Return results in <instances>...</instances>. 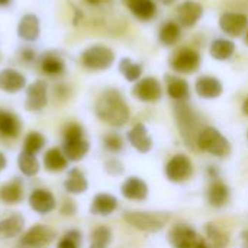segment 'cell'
Segmentation results:
<instances>
[{"label": "cell", "instance_id": "cell-23", "mask_svg": "<svg viewBox=\"0 0 248 248\" xmlns=\"http://www.w3.org/2000/svg\"><path fill=\"white\" fill-rule=\"evenodd\" d=\"M62 153L67 157L68 161H80L83 160L89 150H90V144L86 138H80V140H73V141H64L62 144Z\"/></svg>", "mask_w": 248, "mask_h": 248}, {"label": "cell", "instance_id": "cell-13", "mask_svg": "<svg viewBox=\"0 0 248 248\" xmlns=\"http://www.w3.org/2000/svg\"><path fill=\"white\" fill-rule=\"evenodd\" d=\"M46 83L42 80L32 83L26 90V109L31 112H38L46 106Z\"/></svg>", "mask_w": 248, "mask_h": 248}, {"label": "cell", "instance_id": "cell-1", "mask_svg": "<svg viewBox=\"0 0 248 248\" xmlns=\"http://www.w3.org/2000/svg\"><path fill=\"white\" fill-rule=\"evenodd\" d=\"M96 115L105 124L119 128L129 121V108L124 96L115 90H106L96 102Z\"/></svg>", "mask_w": 248, "mask_h": 248}, {"label": "cell", "instance_id": "cell-16", "mask_svg": "<svg viewBox=\"0 0 248 248\" xmlns=\"http://www.w3.org/2000/svg\"><path fill=\"white\" fill-rule=\"evenodd\" d=\"M196 93L202 97V99H217L222 94L224 87L222 83L212 76H202L196 80L195 84Z\"/></svg>", "mask_w": 248, "mask_h": 248}, {"label": "cell", "instance_id": "cell-3", "mask_svg": "<svg viewBox=\"0 0 248 248\" xmlns=\"http://www.w3.org/2000/svg\"><path fill=\"white\" fill-rule=\"evenodd\" d=\"M196 147L215 157H227L231 153L230 141L214 126H206L201 131Z\"/></svg>", "mask_w": 248, "mask_h": 248}, {"label": "cell", "instance_id": "cell-12", "mask_svg": "<svg viewBox=\"0 0 248 248\" xmlns=\"http://www.w3.org/2000/svg\"><path fill=\"white\" fill-rule=\"evenodd\" d=\"M203 16V6L193 0H186L177 7V20L179 25L185 28L195 26L199 19Z\"/></svg>", "mask_w": 248, "mask_h": 248}, {"label": "cell", "instance_id": "cell-42", "mask_svg": "<svg viewBox=\"0 0 248 248\" xmlns=\"http://www.w3.org/2000/svg\"><path fill=\"white\" fill-rule=\"evenodd\" d=\"M61 214L62 215H68V217H71V215H74L76 214V211H77V206H76V203H74V201H71V199H65L64 202H62V205H61Z\"/></svg>", "mask_w": 248, "mask_h": 248}, {"label": "cell", "instance_id": "cell-15", "mask_svg": "<svg viewBox=\"0 0 248 248\" xmlns=\"http://www.w3.org/2000/svg\"><path fill=\"white\" fill-rule=\"evenodd\" d=\"M128 141L129 144L141 154H147L153 148V140L148 135V131L144 124H137L134 125L129 132H128Z\"/></svg>", "mask_w": 248, "mask_h": 248}, {"label": "cell", "instance_id": "cell-36", "mask_svg": "<svg viewBox=\"0 0 248 248\" xmlns=\"http://www.w3.org/2000/svg\"><path fill=\"white\" fill-rule=\"evenodd\" d=\"M41 68L45 74L48 76H58L61 73H64V62L58 58V57H54V55H48L42 60L41 62Z\"/></svg>", "mask_w": 248, "mask_h": 248}, {"label": "cell", "instance_id": "cell-47", "mask_svg": "<svg viewBox=\"0 0 248 248\" xmlns=\"http://www.w3.org/2000/svg\"><path fill=\"white\" fill-rule=\"evenodd\" d=\"M243 112L248 116V99L244 102V105H243Z\"/></svg>", "mask_w": 248, "mask_h": 248}, {"label": "cell", "instance_id": "cell-9", "mask_svg": "<svg viewBox=\"0 0 248 248\" xmlns=\"http://www.w3.org/2000/svg\"><path fill=\"white\" fill-rule=\"evenodd\" d=\"M170 65L177 73L192 74L198 71V68L201 67V55L198 51L192 48H183L174 54V57L170 61Z\"/></svg>", "mask_w": 248, "mask_h": 248}, {"label": "cell", "instance_id": "cell-4", "mask_svg": "<svg viewBox=\"0 0 248 248\" xmlns=\"http://www.w3.org/2000/svg\"><path fill=\"white\" fill-rule=\"evenodd\" d=\"M124 219L134 228L144 232H158L170 221L166 212H125Z\"/></svg>", "mask_w": 248, "mask_h": 248}, {"label": "cell", "instance_id": "cell-19", "mask_svg": "<svg viewBox=\"0 0 248 248\" xmlns=\"http://www.w3.org/2000/svg\"><path fill=\"white\" fill-rule=\"evenodd\" d=\"M23 199V183L19 177L12 179L0 187V202L4 205H17Z\"/></svg>", "mask_w": 248, "mask_h": 248}, {"label": "cell", "instance_id": "cell-40", "mask_svg": "<svg viewBox=\"0 0 248 248\" xmlns=\"http://www.w3.org/2000/svg\"><path fill=\"white\" fill-rule=\"evenodd\" d=\"M64 141H73V140H80V138H84V129L81 125L78 124H68L64 129Z\"/></svg>", "mask_w": 248, "mask_h": 248}, {"label": "cell", "instance_id": "cell-50", "mask_svg": "<svg viewBox=\"0 0 248 248\" xmlns=\"http://www.w3.org/2000/svg\"><path fill=\"white\" fill-rule=\"evenodd\" d=\"M20 248H29V247H20Z\"/></svg>", "mask_w": 248, "mask_h": 248}, {"label": "cell", "instance_id": "cell-21", "mask_svg": "<svg viewBox=\"0 0 248 248\" xmlns=\"http://www.w3.org/2000/svg\"><path fill=\"white\" fill-rule=\"evenodd\" d=\"M25 228V218L20 214H12L0 219V237L4 240L19 237Z\"/></svg>", "mask_w": 248, "mask_h": 248}, {"label": "cell", "instance_id": "cell-26", "mask_svg": "<svg viewBox=\"0 0 248 248\" xmlns=\"http://www.w3.org/2000/svg\"><path fill=\"white\" fill-rule=\"evenodd\" d=\"M124 3L141 20H150L157 13L154 0H124Z\"/></svg>", "mask_w": 248, "mask_h": 248}, {"label": "cell", "instance_id": "cell-7", "mask_svg": "<svg viewBox=\"0 0 248 248\" xmlns=\"http://www.w3.org/2000/svg\"><path fill=\"white\" fill-rule=\"evenodd\" d=\"M132 94L141 100V102H145V103H155L161 99L163 96V89H161V84L157 78L154 77H144V78H140L134 89H132Z\"/></svg>", "mask_w": 248, "mask_h": 248}, {"label": "cell", "instance_id": "cell-8", "mask_svg": "<svg viewBox=\"0 0 248 248\" xmlns=\"http://www.w3.org/2000/svg\"><path fill=\"white\" fill-rule=\"evenodd\" d=\"M54 237H55V234L52 230H49L48 227H45L42 224H36V225L31 227L22 235L19 244H20V247L42 248L49 246L51 241L54 240Z\"/></svg>", "mask_w": 248, "mask_h": 248}, {"label": "cell", "instance_id": "cell-49", "mask_svg": "<svg viewBox=\"0 0 248 248\" xmlns=\"http://www.w3.org/2000/svg\"><path fill=\"white\" fill-rule=\"evenodd\" d=\"M246 39H247V44H248V32H247V38H246Z\"/></svg>", "mask_w": 248, "mask_h": 248}, {"label": "cell", "instance_id": "cell-45", "mask_svg": "<svg viewBox=\"0 0 248 248\" xmlns=\"http://www.w3.org/2000/svg\"><path fill=\"white\" fill-rule=\"evenodd\" d=\"M89 4H93V6H97V4H102V3H105V1H108V0H86Z\"/></svg>", "mask_w": 248, "mask_h": 248}, {"label": "cell", "instance_id": "cell-43", "mask_svg": "<svg viewBox=\"0 0 248 248\" xmlns=\"http://www.w3.org/2000/svg\"><path fill=\"white\" fill-rule=\"evenodd\" d=\"M180 248H208V247H206L205 241L199 237V238H196L195 241H192V243H189V244H186V246H183V247H180Z\"/></svg>", "mask_w": 248, "mask_h": 248}, {"label": "cell", "instance_id": "cell-31", "mask_svg": "<svg viewBox=\"0 0 248 248\" xmlns=\"http://www.w3.org/2000/svg\"><path fill=\"white\" fill-rule=\"evenodd\" d=\"M180 36H182V29L180 25L176 22H166L158 32V39L166 46L174 45L180 39Z\"/></svg>", "mask_w": 248, "mask_h": 248}, {"label": "cell", "instance_id": "cell-38", "mask_svg": "<svg viewBox=\"0 0 248 248\" xmlns=\"http://www.w3.org/2000/svg\"><path fill=\"white\" fill-rule=\"evenodd\" d=\"M103 147L106 148V151L109 153H119L122 151L124 148V140L119 134H115V132H110V134H106L103 137Z\"/></svg>", "mask_w": 248, "mask_h": 248}, {"label": "cell", "instance_id": "cell-37", "mask_svg": "<svg viewBox=\"0 0 248 248\" xmlns=\"http://www.w3.org/2000/svg\"><path fill=\"white\" fill-rule=\"evenodd\" d=\"M81 232L78 230L67 231L58 241L57 248H80L81 247Z\"/></svg>", "mask_w": 248, "mask_h": 248}, {"label": "cell", "instance_id": "cell-18", "mask_svg": "<svg viewBox=\"0 0 248 248\" xmlns=\"http://www.w3.org/2000/svg\"><path fill=\"white\" fill-rule=\"evenodd\" d=\"M26 86V78L22 73L6 68L0 71V90L6 93H17Z\"/></svg>", "mask_w": 248, "mask_h": 248}, {"label": "cell", "instance_id": "cell-39", "mask_svg": "<svg viewBox=\"0 0 248 248\" xmlns=\"http://www.w3.org/2000/svg\"><path fill=\"white\" fill-rule=\"evenodd\" d=\"M206 234L208 237L211 238V241L217 246V247H225L228 244V237L227 234H224L219 228H217L215 225L212 224H208L206 225Z\"/></svg>", "mask_w": 248, "mask_h": 248}, {"label": "cell", "instance_id": "cell-11", "mask_svg": "<svg viewBox=\"0 0 248 248\" xmlns=\"http://www.w3.org/2000/svg\"><path fill=\"white\" fill-rule=\"evenodd\" d=\"M28 202H29L31 209L33 212L39 214V215L51 214L57 206V201H55L54 195L46 189H35V190H32L29 198H28Z\"/></svg>", "mask_w": 248, "mask_h": 248}, {"label": "cell", "instance_id": "cell-30", "mask_svg": "<svg viewBox=\"0 0 248 248\" xmlns=\"http://www.w3.org/2000/svg\"><path fill=\"white\" fill-rule=\"evenodd\" d=\"M167 93L171 99L177 102H186L190 96V86L186 80L180 77H169L167 78Z\"/></svg>", "mask_w": 248, "mask_h": 248}, {"label": "cell", "instance_id": "cell-6", "mask_svg": "<svg viewBox=\"0 0 248 248\" xmlns=\"http://www.w3.org/2000/svg\"><path fill=\"white\" fill-rule=\"evenodd\" d=\"M193 174V164L190 158L185 154H176L173 155L166 167H164V176L169 182L173 183H183L189 180Z\"/></svg>", "mask_w": 248, "mask_h": 248}, {"label": "cell", "instance_id": "cell-22", "mask_svg": "<svg viewBox=\"0 0 248 248\" xmlns=\"http://www.w3.org/2000/svg\"><path fill=\"white\" fill-rule=\"evenodd\" d=\"M44 167L46 171H51V173H60L62 170H65L68 167V160L67 157L64 155L62 150L61 148H57V147H52L49 150L45 151L44 154Z\"/></svg>", "mask_w": 248, "mask_h": 248}, {"label": "cell", "instance_id": "cell-33", "mask_svg": "<svg viewBox=\"0 0 248 248\" xmlns=\"http://www.w3.org/2000/svg\"><path fill=\"white\" fill-rule=\"evenodd\" d=\"M46 140L45 137L41 134V132H36V131H32L29 132L25 140H23V153L26 154H31V155H36L45 145Z\"/></svg>", "mask_w": 248, "mask_h": 248}, {"label": "cell", "instance_id": "cell-20", "mask_svg": "<svg viewBox=\"0 0 248 248\" xmlns=\"http://www.w3.org/2000/svg\"><path fill=\"white\" fill-rule=\"evenodd\" d=\"M118 209V199L109 193H97L90 205V212L99 217H108Z\"/></svg>", "mask_w": 248, "mask_h": 248}, {"label": "cell", "instance_id": "cell-25", "mask_svg": "<svg viewBox=\"0 0 248 248\" xmlns=\"http://www.w3.org/2000/svg\"><path fill=\"white\" fill-rule=\"evenodd\" d=\"M22 129L20 119L13 113L0 109V135L6 138H16Z\"/></svg>", "mask_w": 248, "mask_h": 248}, {"label": "cell", "instance_id": "cell-5", "mask_svg": "<svg viewBox=\"0 0 248 248\" xmlns=\"http://www.w3.org/2000/svg\"><path fill=\"white\" fill-rule=\"evenodd\" d=\"M115 61V52L105 45H93L81 55V62L86 68L100 71L109 68Z\"/></svg>", "mask_w": 248, "mask_h": 248}, {"label": "cell", "instance_id": "cell-24", "mask_svg": "<svg viewBox=\"0 0 248 248\" xmlns=\"http://www.w3.org/2000/svg\"><path fill=\"white\" fill-rule=\"evenodd\" d=\"M87 187L89 182L84 173L77 167L71 169L67 174V179L64 180V189L71 195H81L87 190Z\"/></svg>", "mask_w": 248, "mask_h": 248}, {"label": "cell", "instance_id": "cell-28", "mask_svg": "<svg viewBox=\"0 0 248 248\" xmlns=\"http://www.w3.org/2000/svg\"><path fill=\"white\" fill-rule=\"evenodd\" d=\"M206 199L209 202L211 206L214 208H221L224 206L228 199H230V189L225 183H222L221 180H215L209 189H208V193H206Z\"/></svg>", "mask_w": 248, "mask_h": 248}, {"label": "cell", "instance_id": "cell-41", "mask_svg": "<svg viewBox=\"0 0 248 248\" xmlns=\"http://www.w3.org/2000/svg\"><path fill=\"white\" fill-rule=\"evenodd\" d=\"M105 171L110 176H121L124 173V164L116 158H110L105 163Z\"/></svg>", "mask_w": 248, "mask_h": 248}, {"label": "cell", "instance_id": "cell-14", "mask_svg": "<svg viewBox=\"0 0 248 248\" xmlns=\"http://www.w3.org/2000/svg\"><path fill=\"white\" fill-rule=\"evenodd\" d=\"M148 185L140 179V177H128L122 186H121V193L125 199L128 201H135V202H142L148 196Z\"/></svg>", "mask_w": 248, "mask_h": 248}, {"label": "cell", "instance_id": "cell-32", "mask_svg": "<svg viewBox=\"0 0 248 248\" xmlns=\"http://www.w3.org/2000/svg\"><path fill=\"white\" fill-rule=\"evenodd\" d=\"M17 167L23 176L33 177L39 171V161L36 160V155H31L20 151V154L17 155Z\"/></svg>", "mask_w": 248, "mask_h": 248}, {"label": "cell", "instance_id": "cell-10", "mask_svg": "<svg viewBox=\"0 0 248 248\" xmlns=\"http://www.w3.org/2000/svg\"><path fill=\"white\" fill-rule=\"evenodd\" d=\"M248 26L247 15L240 12H225L219 17V28L230 36H240L246 32Z\"/></svg>", "mask_w": 248, "mask_h": 248}, {"label": "cell", "instance_id": "cell-29", "mask_svg": "<svg viewBox=\"0 0 248 248\" xmlns=\"http://www.w3.org/2000/svg\"><path fill=\"white\" fill-rule=\"evenodd\" d=\"M209 52H211V55L215 60H218V61H227V60H230L234 55V52H235V44L231 39L218 38V39H215L211 44Z\"/></svg>", "mask_w": 248, "mask_h": 248}, {"label": "cell", "instance_id": "cell-2", "mask_svg": "<svg viewBox=\"0 0 248 248\" xmlns=\"http://www.w3.org/2000/svg\"><path fill=\"white\" fill-rule=\"evenodd\" d=\"M174 116L177 121L180 135L183 141L186 142V145L189 148H198L196 141L202 131V124H201L198 113L186 102H179L174 106Z\"/></svg>", "mask_w": 248, "mask_h": 248}, {"label": "cell", "instance_id": "cell-17", "mask_svg": "<svg viewBox=\"0 0 248 248\" xmlns=\"http://www.w3.org/2000/svg\"><path fill=\"white\" fill-rule=\"evenodd\" d=\"M170 244L174 248H180L192 241H195L196 238H199L198 232L195 231V228H192L190 225L186 224H177L174 225L167 235Z\"/></svg>", "mask_w": 248, "mask_h": 248}, {"label": "cell", "instance_id": "cell-48", "mask_svg": "<svg viewBox=\"0 0 248 248\" xmlns=\"http://www.w3.org/2000/svg\"><path fill=\"white\" fill-rule=\"evenodd\" d=\"M9 1L10 0H0V6H6V4H9Z\"/></svg>", "mask_w": 248, "mask_h": 248}, {"label": "cell", "instance_id": "cell-35", "mask_svg": "<svg viewBox=\"0 0 248 248\" xmlns=\"http://www.w3.org/2000/svg\"><path fill=\"white\" fill-rule=\"evenodd\" d=\"M112 240V232L108 227H96L90 235V248H108Z\"/></svg>", "mask_w": 248, "mask_h": 248}, {"label": "cell", "instance_id": "cell-27", "mask_svg": "<svg viewBox=\"0 0 248 248\" xmlns=\"http://www.w3.org/2000/svg\"><path fill=\"white\" fill-rule=\"evenodd\" d=\"M17 33L22 39L32 42L38 39L39 36V20L35 15H25L19 25H17Z\"/></svg>", "mask_w": 248, "mask_h": 248}, {"label": "cell", "instance_id": "cell-34", "mask_svg": "<svg viewBox=\"0 0 248 248\" xmlns=\"http://www.w3.org/2000/svg\"><path fill=\"white\" fill-rule=\"evenodd\" d=\"M119 70L122 73V76L128 80V81H138L142 76V65L138 62H134L129 58H124L121 60L119 64Z\"/></svg>", "mask_w": 248, "mask_h": 248}, {"label": "cell", "instance_id": "cell-44", "mask_svg": "<svg viewBox=\"0 0 248 248\" xmlns=\"http://www.w3.org/2000/svg\"><path fill=\"white\" fill-rule=\"evenodd\" d=\"M6 166H7V158H6V155L0 151V173L6 169Z\"/></svg>", "mask_w": 248, "mask_h": 248}, {"label": "cell", "instance_id": "cell-51", "mask_svg": "<svg viewBox=\"0 0 248 248\" xmlns=\"http://www.w3.org/2000/svg\"><path fill=\"white\" fill-rule=\"evenodd\" d=\"M247 138H248V131H247Z\"/></svg>", "mask_w": 248, "mask_h": 248}, {"label": "cell", "instance_id": "cell-52", "mask_svg": "<svg viewBox=\"0 0 248 248\" xmlns=\"http://www.w3.org/2000/svg\"><path fill=\"white\" fill-rule=\"evenodd\" d=\"M247 240H248V237H247Z\"/></svg>", "mask_w": 248, "mask_h": 248}, {"label": "cell", "instance_id": "cell-46", "mask_svg": "<svg viewBox=\"0 0 248 248\" xmlns=\"http://www.w3.org/2000/svg\"><path fill=\"white\" fill-rule=\"evenodd\" d=\"M157 1H160V3L164 4V6H170V4H173L174 1H177V0H157Z\"/></svg>", "mask_w": 248, "mask_h": 248}]
</instances>
